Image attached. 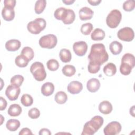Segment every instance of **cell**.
<instances>
[{
	"label": "cell",
	"instance_id": "603a6c76",
	"mask_svg": "<svg viewBox=\"0 0 135 135\" xmlns=\"http://www.w3.org/2000/svg\"><path fill=\"white\" fill-rule=\"evenodd\" d=\"M103 72L108 76L114 75L117 72L116 66L114 63H109L103 68Z\"/></svg>",
	"mask_w": 135,
	"mask_h": 135
},
{
	"label": "cell",
	"instance_id": "7c38bea8",
	"mask_svg": "<svg viewBox=\"0 0 135 135\" xmlns=\"http://www.w3.org/2000/svg\"><path fill=\"white\" fill-rule=\"evenodd\" d=\"M79 17L82 21L89 20L92 18L93 11L88 7H83L79 11Z\"/></svg>",
	"mask_w": 135,
	"mask_h": 135
},
{
	"label": "cell",
	"instance_id": "d4e9b609",
	"mask_svg": "<svg viewBox=\"0 0 135 135\" xmlns=\"http://www.w3.org/2000/svg\"><path fill=\"white\" fill-rule=\"evenodd\" d=\"M121 62L129 64L133 69L135 65V57L134 55L131 53H126L121 59Z\"/></svg>",
	"mask_w": 135,
	"mask_h": 135
},
{
	"label": "cell",
	"instance_id": "5b68a950",
	"mask_svg": "<svg viewBox=\"0 0 135 135\" xmlns=\"http://www.w3.org/2000/svg\"><path fill=\"white\" fill-rule=\"evenodd\" d=\"M122 19V14L118 9L112 10L108 15L106 18V23L108 27L114 28L118 27Z\"/></svg>",
	"mask_w": 135,
	"mask_h": 135
},
{
	"label": "cell",
	"instance_id": "7a4b0ae2",
	"mask_svg": "<svg viewBox=\"0 0 135 135\" xmlns=\"http://www.w3.org/2000/svg\"><path fill=\"white\" fill-rule=\"evenodd\" d=\"M103 119L100 115L93 117L89 121L85 123L81 135H92L103 125Z\"/></svg>",
	"mask_w": 135,
	"mask_h": 135
},
{
	"label": "cell",
	"instance_id": "74e56055",
	"mask_svg": "<svg viewBox=\"0 0 135 135\" xmlns=\"http://www.w3.org/2000/svg\"><path fill=\"white\" fill-rule=\"evenodd\" d=\"M66 9V8L64 7H60L57 8L54 13V16L55 18L58 20H62Z\"/></svg>",
	"mask_w": 135,
	"mask_h": 135
},
{
	"label": "cell",
	"instance_id": "4fadbf2b",
	"mask_svg": "<svg viewBox=\"0 0 135 135\" xmlns=\"http://www.w3.org/2000/svg\"><path fill=\"white\" fill-rule=\"evenodd\" d=\"M2 15L4 20L6 21H12L15 17L14 8L9 6H4L2 11Z\"/></svg>",
	"mask_w": 135,
	"mask_h": 135
},
{
	"label": "cell",
	"instance_id": "d6a6232c",
	"mask_svg": "<svg viewBox=\"0 0 135 135\" xmlns=\"http://www.w3.org/2000/svg\"><path fill=\"white\" fill-rule=\"evenodd\" d=\"M93 26L91 23H86L83 24L81 27V32L85 35L90 34L92 31Z\"/></svg>",
	"mask_w": 135,
	"mask_h": 135
},
{
	"label": "cell",
	"instance_id": "5bb4252c",
	"mask_svg": "<svg viewBox=\"0 0 135 135\" xmlns=\"http://www.w3.org/2000/svg\"><path fill=\"white\" fill-rule=\"evenodd\" d=\"M100 87V82L96 78H91L88 81L86 88L89 91L91 92H97Z\"/></svg>",
	"mask_w": 135,
	"mask_h": 135
},
{
	"label": "cell",
	"instance_id": "ffe728a7",
	"mask_svg": "<svg viewBox=\"0 0 135 135\" xmlns=\"http://www.w3.org/2000/svg\"><path fill=\"white\" fill-rule=\"evenodd\" d=\"M22 111V108L19 104H13L9 106L7 113L11 117H17L20 115Z\"/></svg>",
	"mask_w": 135,
	"mask_h": 135
},
{
	"label": "cell",
	"instance_id": "83f0119b",
	"mask_svg": "<svg viewBox=\"0 0 135 135\" xmlns=\"http://www.w3.org/2000/svg\"><path fill=\"white\" fill-rule=\"evenodd\" d=\"M63 74L66 76L71 77L74 75L76 72L75 68L72 65H65L62 69Z\"/></svg>",
	"mask_w": 135,
	"mask_h": 135
},
{
	"label": "cell",
	"instance_id": "f6af8a7d",
	"mask_svg": "<svg viewBox=\"0 0 135 135\" xmlns=\"http://www.w3.org/2000/svg\"><path fill=\"white\" fill-rule=\"evenodd\" d=\"M62 2L66 5H71L75 2V1L74 0H63Z\"/></svg>",
	"mask_w": 135,
	"mask_h": 135
},
{
	"label": "cell",
	"instance_id": "60d3db41",
	"mask_svg": "<svg viewBox=\"0 0 135 135\" xmlns=\"http://www.w3.org/2000/svg\"><path fill=\"white\" fill-rule=\"evenodd\" d=\"M20 135H24V134H33L31 130L28 128H23L18 133Z\"/></svg>",
	"mask_w": 135,
	"mask_h": 135
},
{
	"label": "cell",
	"instance_id": "ac0fdd59",
	"mask_svg": "<svg viewBox=\"0 0 135 135\" xmlns=\"http://www.w3.org/2000/svg\"><path fill=\"white\" fill-rule=\"evenodd\" d=\"M54 91V85L51 82H46L44 83L41 87L42 94L46 97L52 95Z\"/></svg>",
	"mask_w": 135,
	"mask_h": 135
},
{
	"label": "cell",
	"instance_id": "44dd1931",
	"mask_svg": "<svg viewBox=\"0 0 135 135\" xmlns=\"http://www.w3.org/2000/svg\"><path fill=\"white\" fill-rule=\"evenodd\" d=\"M105 35V32L103 30L99 28H96L91 33V37L93 41H101L104 39Z\"/></svg>",
	"mask_w": 135,
	"mask_h": 135
},
{
	"label": "cell",
	"instance_id": "1f68e13d",
	"mask_svg": "<svg viewBox=\"0 0 135 135\" xmlns=\"http://www.w3.org/2000/svg\"><path fill=\"white\" fill-rule=\"evenodd\" d=\"M24 77L21 75H15L11 79V83L12 85L20 87L24 81Z\"/></svg>",
	"mask_w": 135,
	"mask_h": 135
},
{
	"label": "cell",
	"instance_id": "4dcf8cb0",
	"mask_svg": "<svg viewBox=\"0 0 135 135\" xmlns=\"http://www.w3.org/2000/svg\"><path fill=\"white\" fill-rule=\"evenodd\" d=\"M21 102L25 107H30L33 104V99L31 95L24 94L21 97Z\"/></svg>",
	"mask_w": 135,
	"mask_h": 135
},
{
	"label": "cell",
	"instance_id": "9c48e42d",
	"mask_svg": "<svg viewBox=\"0 0 135 135\" xmlns=\"http://www.w3.org/2000/svg\"><path fill=\"white\" fill-rule=\"evenodd\" d=\"M20 92L21 89L20 87L12 84L7 87L5 90V94L9 100L15 101L17 99Z\"/></svg>",
	"mask_w": 135,
	"mask_h": 135
},
{
	"label": "cell",
	"instance_id": "30bf717a",
	"mask_svg": "<svg viewBox=\"0 0 135 135\" xmlns=\"http://www.w3.org/2000/svg\"><path fill=\"white\" fill-rule=\"evenodd\" d=\"M73 49L76 55L83 56L87 52L88 45L84 41L76 42L73 45Z\"/></svg>",
	"mask_w": 135,
	"mask_h": 135
},
{
	"label": "cell",
	"instance_id": "ee69618b",
	"mask_svg": "<svg viewBox=\"0 0 135 135\" xmlns=\"http://www.w3.org/2000/svg\"><path fill=\"white\" fill-rule=\"evenodd\" d=\"M88 2L92 6H97L101 2V0H88Z\"/></svg>",
	"mask_w": 135,
	"mask_h": 135
},
{
	"label": "cell",
	"instance_id": "f546056e",
	"mask_svg": "<svg viewBox=\"0 0 135 135\" xmlns=\"http://www.w3.org/2000/svg\"><path fill=\"white\" fill-rule=\"evenodd\" d=\"M21 54L25 56L29 61L32 60L34 56V52L31 47L26 46L23 48Z\"/></svg>",
	"mask_w": 135,
	"mask_h": 135
},
{
	"label": "cell",
	"instance_id": "3957f363",
	"mask_svg": "<svg viewBox=\"0 0 135 135\" xmlns=\"http://www.w3.org/2000/svg\"><path fill=\"white\" fill-rule=\"evenodd\" d=\"M30 71L34 79L37 81H42L46 77V72L41 62H35L33 63L31 65Z\"/></svg>",
	"mask_w": 135,
	"mask_h": 135
},
{
	"label": "cell",
	"instance_id": "52a82bcc",
	"mask_svg": "<svg viewBox=\"0 0 135 135\" xmlns=\"http://www.w3.org/2000/svg\"><path fill=\"white\" fill-rule=\"evenodd\" d=\"M118 37L121 41L130 42L134 37L133 30L129 27H124L119 30L117 33Z\"/></svg>",
	"mask_w": 135,
	"mask_h": 135
},
{
	"label": "cell",
	"instance_id": "4316f807",
	"mask_svg": "<svg viewBox=\"0 0 135 135\" xmlns=\"http://www.w3.org/2000/svg\"><path fill=\"white\" fill-rule=\"evenodd\" d=\"M54 100L58 104H64L68 100V96L66 93L64 91H59L55 94Z\"/></svg>",
	"mask_w": 135,
	"mask_h": 135
},
{
	"label": "cell",
	"instance_id": "2e32d148",
	"mask_svg": "<svg viewBox=\"0 0 135 135\" xmlns=\"http://www.w3.org/2000/svg\"><path fill=\"white\" fill-rule=\"evenodd\" d=\"M75 15L74 12L71 9H66L63 16L62 22L65 24H71L75 20Z\"/></svg>",
	"mask_w": 135,
	"mask_h": 135
},
{
	"label": "cell",
	"instance_id": "836d02e7",
	"mask_svg": "<svg viewBox=\"0 0 135 135\" xmlns=\"http://www.w3.org/2000/svg\"><path fill=\"white\" fill-rule=\"evenodd\" d=\"M46 65L47 69L51 71H55L59 68V63L58 61L55 59H50L47 63Z\"/></svg>",
	"mask_w": 135,
	"mask_h": 135
},
{
	"label": "cell",
	"instance_id": "ab89813d",
	"mask_svg": "<svg viewBox=\"0 0 135 135\" xmlns=\"http://www.w3.org/2000/svg\"><path fill=\"white\" fill-rule=\"evenodd\" d=\"M4 6H9L14 8L16 5L15 0H5L4 1Z\"/></svg>",
	"mask_w": 135,
	"mask_h": 135
},
{
	"label": "cell",
	"instance_id": "7402d4cb",
	"mask_svg": "<svg viewBox=\"0 0 135 135\" xmlns=\"http://www.w3.org/2000/svg\"><path fill=\"white\" fill-rule=\"evenodd\" d=\"M60 59L64 63L69 62L71 60L72 55L70 51L66 49H62L60 50L59 53Z\"/></svg>",
	"mask_w": 135,
	"mask_h": 135
},
{
	"label": "cell",
	"instance_id": "d590c367",
	"mask_svg": "<svg viewBox=\"0 0 135 135\" xmlns=\"http://www.w3.org/2000/svg\"><path fill=\"white\" fill-rule=\"evenodd\" d=\"M135 6L134 1L128 0L125 1L122 5L123 9L127 12H130L134 9Z\"/></svg>",
	"mask_w": 135,
	"mask_h": 135
},
{
	"label": "cell",
	"instance_id": "8fae6325",
	"mask_svg": "<svg viewBox=\"0 0 135 135\" xmlns=\"http://www.w3.org/2000/svg\"><path fill=\"white\" fill-rule=\"evenodd\" d=\"M83 89L82 83L78 81H71L68 85L67 90L69 93L72 94H78Z\"/></svg>",
	"mask_w": 135,
	"mask_h": 135
},
{
	"label": "cell",
	"instance_id": "277c9868",
	"mask_svg": "<svg viewBox=\"0 0 135 135\" xmlns=\"http://www.w3.org/2000/svg\"><path fill=\"white\" fill-rule=\"evenodd\" d=\"M46 25L45 20L43 18H36L30 22L27 25V30L32 34H38L44 30Z\"/></svg>",
	"mask_w": 135,
	"mask_h": 135
},
{
	"label": "cell",
	"instance_id": "484cf974",
	"mask_svg": "<svg viewBox=\"0 0 135 135\" xmlns=\"http://www.w3.org/2000/svg\"><path fill=\"white\" fill-rule=\"evenodd\" d=\"M30 61L25 56L21 54L17 56L15 60V64L20 68L26 67Z\"/></svg>",
	"mask_w": 135,
	"mask_h": 135
},
{
	"label": "cell",
	"instance_id": "6da1fadb",
	"mask_svg": "<svg viewBox=\"0 0 135 135\" xmlns=\"http://www.w3.org/2000/svg\"><path fill=\"white\" fill-rule=\"evenodd\" d=\"M88 57L89 59V62L101 65L108 60L109 55L105 50L104 44L95 43L92 45Z\"/></svg>",
	"mask_w": 135,
	"mask_h": 135
},
{
	"label": "cell",
	"instance_id": "ba28073f",
	"mask_svg": "<svg viewBox=\"0 0 135 135\" xmlns=\"http://www.w3.org/2000/svg\"><path fill=\"white\" fill-rule=\"evenodd\" d=\"M121 128V125L119 122L112 121L104 128L103 132L105 135H115L120 132Z\"/></svg>",
	"mask_w": 135,
	"mask_h": 135
},
{
	"label": "cell",
	"instance_id": "f35d334b",
	"mask_svg": "<svg viewBox=\"0 0 135 135\" xmlns=\"http://www.w3.org/2000/svg\"><path fill=\"white\" fill-rule=\"evenodd\" d=\"M28 115L30 118L32 119H37L40 115V111L37 108H33L28 111Z\"/></svg>",
	"mask_w": 135,
	"mask_h": 135
},
{
	"label": "cell",
	"instance_id": "9a60e30c",
	"mask_svg": "<svg viewBox=\"0 0 135 135\" xmlns=\"http://www.w3.org/2000/svg\"><path fill=\"white\" fill-rule=\"evenodd\" d=\"M21 45L20 41L16 39H12L7 41L5 43V48L7 50L14 52L18 50Z\"/></svg>",
	"mask_w": 135,
	"mask_h": 135
},
{
	"label": "cell",
	"instance_id": "b9f144b4",
	"mask_svg": "<svg viewBox=\"0 0 135 135\" xmlns=\"http://www.w3.org/2000/svg\"><path fill=\"white\" fill-rule=\"evenodd\" d=\"M1 104H0V109L1 111L5 110L7 107V102L6 100L3 98L2 97H1Z\"/></svg>",
	"mask_w": 135,
	"mask_h": 135
},
{
	"label": "cell",
	"instance_id": "e575fe53",
	"mask_svg": "<svg viewBox=\"0 0 135 135\" xmlns=\"http://www.w3.org/2000/svg\"><path fill=\"white\" fill-rule=\"evenodd\" d=\"M132 68L129 64L121 62L120 66V72L124 75H128L130 74Z\"/></svg>",
	"mask_w": 135,
	"mask_h": 135
},
{
	"label": "cell",
	"instance_id": "bcb514c9",
	"mask_svg": "<svg viewBox=\"0 0 135 135\" xmlns=\"http://www.w3.org/2000/svg\"><path fill=\"white\" fill-rule=\"evenodd\" d=\"M134 106H133L130 109V114H132L133 117H134Z\"/></svg>",
	"mask_w": 135,
	"mask_h": 135
},
{
	"label": "cell",
	"instance_id": "d6986e66",
	"mask_svg": "<svg viewBox=\"0 0 135 135\" xmlns=\"http://www.w3.org/2000/svg\"><path fill=\"white\" fill-rule=\"evenodd\" d=\"M123 49L122 45L117 41L112 42L109 45V49L111 52L114 55H118L120 54Z\"/></svg>",
	"mask_w": 135,
	"mask_h": 135
},
{
	"label": "cell",
	"instance_id": "f1b7e54d",
	"mask_svg": "<svg viewBox=\"0 0 135 135\" xmlns=\"http://www.w3.org/2000/svg\"><path fill=\"white\" fill-rule=\"evenodd\" d=\"M46 5V1L45 0L37 1L35 4L34 10L37 14L42 13L44 10Z\"/></svg>",
	"mask_w": 135,
	"mask_h": 135
},
{
	"label": "cell",
	"instance_id": "cb8c5ba5",
	"mask_svg": "<svg viewBox=\"0 0 135 135\" xmlns=\"http://www.w3.org/2000/svg\"><path fill=\"white\" fill-rule=\"evenodd\" d=\"M20 124V122L18 120L11 119L7 121L6 123V127L9 131H15L18 129Z\"/></svg>",
	"mask_w": 135,
	"mask_h": 135
},
{
	"label": "cell",
	"instance_id": "e0dca14e",
	"mask_svg": "<svg viewBox=\"0 0 135 135\" xmlns=\"http://www.w3.org/2000/svg\"><path fill=\"white\" fill-rule=\"evenodd\" d=\"M99 111L104 114H108L112 111V105L108 101H103L99 105Z\"/></svg>",
	"mask_w": 135,
	"mask_h": 135
},
{
	"label": "cell",
	"instance_id": "8d00e7d4",
	"mask_svg": "<svg viewBox=\"0 0 135 135\" xmlns=\"http://www.w3.org/2000/svg\"><path fill=\"white\" fill-rule=\"evenodd\" d=\"M100 65L98 64H96L91 62H89V63L88 66V71L90 73L95 74L99 72L100 69Z\"/></svg>",
	"mask_w": 135,
	"mask_h": 135
},
{
	"label": "cell",
	"instance_id": "8992f818",
	"mask_svg": "<svg viewBox=\"0 0 135 135\" xmlns=\"http://www.w3.org/2000/svg\"><path fill=\"white\" fill-rule=\"evenodd\" d=\"M57 39L56 36L52 34H49L42 36L38 41L40 46L44 49H51L55 47L57 44Z\"/></svg>",
	"mask_w": 135,
	"mask_h": 135
},
{
	"label": "cell",
	"instance_id": "7bdbcfd3",
	"mask_svg": "<svg viewBox=\"0 0 135 135\" xmlns=\"http://www.w3.org/2000/svg\"><path fill=\"white\" fill-rule=\"evenodd\" d=\"M38 134L40 135H51V132L48 129L42 128L40 130Z\"/></svg>",
	"mask_w": 135,
	"mask_h": 135
}]
</instances>
